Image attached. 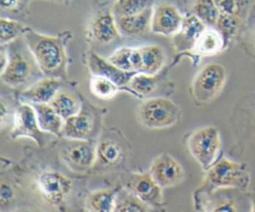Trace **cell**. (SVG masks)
I'll use <instances>...</instances> for the list:
<instances>
[{
    "mask_svg": "<svg viewBox=\"0 0 255 212\" xmlns=\"http://www.w3.org/2000/svg\"><path fill=\"white\" fill-rule=\"evenodd\" d=\"M88 67L93 75L104 76L114 81L121 88L128 85L133 75L136 73L123 71L108 59H104L94 52H91L88 56Z\"/></svg>",
    "mask_w": 255,
    "mask_h": 212,
    "instance_id": "cell-15",
    "label": "cell"
},
{
    "mask_svg": "<svg viewBox=\"0 0 255 212\" xmlns=\"http://www.w3.org/2000/svg\"><path fill=\"white\" fill-rule=\"evenodd\" d=\"M37 184L41 195L52 204L62 202L72 189L71 179L58 171L41 173Z\"/></svg>",
    "mask_w": 255,
    "mask_h": 212,
    "instance_id": "cell-11",
    "label": "cell"
},
{
    "mask_svg": "<svg viewBox=\"0 0 255 212\" xmlns=\"http://www.w3.org/2000/svg\"><path fill=\"white\" fill-rule=\"evenodd\" d=\"M205 182L210 192L218 188L248 191L251 184L250 167L246 162L221 157L206 170Z\"/></svg>",
    "mask_w": 255,
    "mask_h": 212,
    "instance_id": "cell-2",
    "label": "cell"
},
{
    "mask_svg": "<svg viewBox=\"0 0 255 212\" xmlns=\"http://www.w3.org/2000/svg\"><path fill=\"white\" fill-rule=\"evenodd\" d=\"M60 155L69 168L84 171L94 165L97 159V146L88 139L69 138L60 147Z\"/></svg>",
    "mask_w": 255,
    "mask_h": 212,
    "instance_id": "cell-7",
    "label": "cell"
},
{
    "mask_svg": "<svg viewBox=\"0 0 255 212\" xmlns=\"http://www.w3.org/2000/svg\"><path fill=\"white\" fill-rule=\"evenodd\" d=\"M132 54H133V48H131V47H122V48L116 50L108 58V60L123 71L135 72L134 68H133Z\"/></svg>",
    "mask_w": 255,
    "mask_h": 212,
    "instance_id": "cell-34",
    "label": "cell"
},
{
    "mask_svg": "<svg viewBox=\"0 0 255 212\" xmlns=\"http://www.w3.org/2000/svg\"><path fill=\"white\" fill-rule=\"evenodd\" d=\"M62 79L47 77L39 80L21 93V97L31 104H49L62 86Z\"/></svg>",
    "mask_w": 255,
    "mask_h": 212,
    "instance_id": "cell-16",
    "label": "cell"
},
{
    "mask_svg": "<svg viewBox=\"0 0 255 212\" xmlns=\"http://www.w3.org/2000/svg\"><path fill=\"white\" fill-rule=\"evenodd\" d=\"M149 205L142 201L128 189H124L117 193L116 197V212H143L148 211Z\"/></svg>",
    "mask_w": 255,
    "mask_h": 212,
    "instance_id": "cell-26",
    "label": "cell"
},
{
    "mask_svg": "<svg viewBox=\"0 0 255 212\" xmlns=\"http://www.w3.org/2000/svg\"><path fill=\"white\" fill-rule=\"evenodd\" d=\"M13 196H14L13 190L10 188V186H8L4 182H2L1 183V192H0L1 205L5 206L6 204H8L10 202V200L13 198Z\"/></svg>",
    "mask_w": 255,
    "mask_h": 212,
    "instance_id": "cell-36",
    "label": "cell"
},
{
    "mask_svg": "<svg viewBox=\"0 0 255 212\" xmlns=\"http://www.w3.org/2000/svg\"><path fill=\"white\" fill-rule=\"evenodd\" d=\"M117 190L99 189L91 192L87 198V208L96 212H111L115 210Z\"/></svg>",
    "mask_w": 255,
    "mask_h": 212,
    "instance_id": "cell-24",
    "label": "cell"
},
{
    "mask_svg": "<svg viewBox=\"0 0 255 212\" xmlns=\"http://www.w3.org/2000/svg\"><path fill=\"white\" fill-rule=\"evenodd\" d=\"M95 115L86 107L65 119L63 135L73 139H89L95 130Z\"/></svg>",
    "mask_w": 255,
    "mask_h": 212,
    "instance_id": "cell-14",
    "label": "cell"
},
{
    "mask_svg": "<svg viewBox=\"0 0 255 212\" xmlns=\"http://www.w3.org/2000/svg\"><path fill=\"white\" fill-rule=\"evenodd\" d=\"M127 187L148 205L159 206L162 203V187L153 180L150 173H131Z\"/></svg>",
    "mask_w": 255,
    "mask_h": 212,
    "instance_id": "cell-13",
    "label": "cell"
},
{
    "mask_svg": "<svg viewBox=\"0 0 255 212\" xmlns=\"http://www.w3.org/2000/svg\"><path fill=\"white\" fill-rule=\"evenodd\" d=\"M190 154L203 170H207L217 160L221 148L220 131L213 125L194 130L187 139Z\"/></svg>",
    "mask_w": 255,
    "mask_h": 212,
    "instance_id": "cell-4",
    "label": "cell"
},
{
    "mask_svg": "<svg viewBox=\"0 0 255 212\" xmlns=\"http://www.w3.org/2000/svg\"><path fill=\"white\" fill-rule=\"evenodd\" d=\"M227 81V70L219 63L204 66L195 76L191 84V94L199 104L213 101L223 90Z\"/></svg>",
    "mask_w": 255,
    "mask_h": 212,
    "instance_id": "cell-5",
    "label": "cell"
},
{
    "mask_svg": "<svg viewBox=\"0 0 255 212\" xmlns=\"http://www.w3.org/2000/svg\"><path fill=\"white\" fill-rule=\"evenodd\" d=\"M220 14L245 17L248 14L249 0H214Z\"/></svg>",
    "mask_w": 255,
    "mask_h": 212,
    "instance_id": "cell-33",
    "label": "cell"
},
{
    "mask_svg": "<svg viewBox=\"0 0 255 212\" xmlns=\"http://www.w3.org/2000/svg\"><path fill=\"white\" fill-rule=\"evenodd\" d=\"M37 114L41 129L54 135L63 134L65 119L55 110L50 104H31Z\"/></svg>",
    "mask_w": 255,
    "mask_h": 212,
    "instance_id": "cell-20",
    "label": "cell"
},
{
    "mask_svg": "<svg viewBox=\"0 0 255 212\" xmlns=\"http://www.w3.org/2000/svg\"><path fill=\"white\" fill-rule=\"evenodd\" d=\"M129 89L135 95L146 96L151 94L157 87V79L155 75L144 73H135L128 83Z\"/></svg>",
    "mask_w": 255,
    "mask_h": 212,
    "instance_id": "cell-30",
    "label": "cell"
},
{
    "mask_svg": "<svg viewBox=\"0 0 255 212\" xmlns=\"http://www.w3.org/2000/svg\"><path fill=\"white\" fill-rule=\"evenodd\" d=\"M249 200H250V211L255 212V189L252 192H248Z\"/></svg>",
    "mask_w": 255,
    "mask_h": 212,
    "instance_id": "cell-40",
    "label": "cell"
},
{
    "mask_svg": "<svg viewBox=\"0 0 255 212\" xmlns=\"http://www.w3.org/2000/svg\"><path fill=\"white\" fill-rule=\"evenodd\" d=\"M153 8L149 7L145 10L129 15L117 17V23L120 31L127 36H140L151 30Z\"/></svg>",
    "mask_w": 255,
    "mask_h": 212,
    "instance_id": "cell-18",
    "label": "cell"
},
{
    "mask_svg": "<svg viewBox=\"0 0 255 212\" xmlns=\"http://www.w3.org/2000/svg\"><path fill=\"white\" fill-rule=\"evenodd\" d=\"M193 14L210 27L216 26L220 16V12L214 0H197L193 5Z\"/></svg>",
    "mask_w": 255,
    "mask_h": 212,
    "instance_id": "cell-29",
    "label": "cell"
},
{
    "mask_svg": "<svg viewBox=\"0 0 255 212\" xmlns=\"http://www.w3.org/2000/svg\"><path fill=\"white\" fill-rule=\"evenodd\" d=\"M224 46L221 33L215 27H206L198 37L192 50L198 56H213L219 53Z\"/></svg>",
    "mask_w": 255,
    "mask_h": 212,
    "instance_id": "cell-21",
    "label": "cell"
},
{
    "mask_svg": "<svg viewBox=\"0 0 255 212\" xmlns=\"http://www.w3.org/2000/svg\"><path fill=\"white\" fill-rule=\"evenodd\" d=\"M141 65L138 73L155 75L163 67L165 54L163 49L158 45H145L138 48Z\"/></svg>",
    "mask_w": 255,
    "mask_h": 212,
    "instance_id": "cell-22",
    "label": "cell"
},
{
    "mask_svg": "<svg viewBox=\"0 0 255 212\" xmlns=\"http://www.w3.org/2000/svg\"><path fill=\"white\" fill-rule=\"evenodd\" d=\"M6 115H8V106H6L5 101L2 99V100H1V113H0V116H1V123H2V124L4 123V120H5V118H6Z\"/></svg>",
    "mask_w": 255,
    "mask_h": 212,
    "instance_id": "cell-39",
    "label": "cell"
},
{
    "mask_svg": "<svg viewBox=\"0 0 255 212\" xmlns=\"http://www.w3.org/2000/svg\"><path fill=\"white\" fill-rule=\"evenodd\" d=\"M49 104L64 119L76 114L81 109L79 100L74 95L64 90H59Z\"/></svg>",
    "mask_w": 255,
    "mask_h": 212,
    "instance_id": "cell-25",
    "label": "cell"
},
{
    "mask_svg": "<svg viewBox=\"0 0 255 212\" xmlns=\"http://www.w3.org/2000/svg\"><path fill=\"white\" fill-rule=\"evenodd\" d=\"M153 0H117L114 4L116 17L137 14L152 6Z\"/></svg>",
    "mask_w": 255,
    "mask_h": 212,
    "instance_id": "cell-31",
    "label": "cell"
},
{
    "mask_svg": "<svg viewBox=\"0 0 255 212\" xmlns=\"http://www.w3.org/2000/svg\"><path fill=\"white\" fill-rule=\"evenodd\" d=\"M183 16L173 5L162 3L153 8L151 31L164 36L174 35L183 22Z\"/></svg>",
    "mask_w": 255,
    "mask_h": 212,
    "instance_id": "cell-12",
    "label": "cell"
},
{
    "mask_svg": "<svg viewBox=\"0 0 255 212\" xmlns=\"http://www.w3.org/2000/svg\"><path fill=\"white\" fill-rule=\"evenodd\" d=\"M93 37L101 43H110L120 36V29L115 16L110 11L99 13L91 27Z\"/></svg>",
    "mask_w": 255,
    "mask_h": 212,
    "instance_id": "cell-19",
    "label": "cell"
},
{
    "mask_svg": "<svg viewBox=\"0 0 255 212\" xmlns=\"http://www.w3.org/2000/svg\"><path fill=\"white\" fill-rule=\"evenodd\" d=\"M1 45L11 43L16 40L20 34H24L27 28L20 22L2 17L0 19Z\"/></svg>",
    "mask_w": 255,
    "mask_h": 212,
    "instance_id": "cell-32",
    "label": "cell"
},
{
    "mask_svg": "<svg viewBox=\"0 0 255 212\" xmlns=\"http://www.w3.org/2000/svg\"><path fill=\"white\" fill-rule=\"evenodd\" d=\"M13 128L11 130V137L18 138L27 136L32 138L39 145L45 141L46 133L39 125L36 110L31 104L24 103L18 106L14 117Z\"/></svg>",
    "mask_w": 255,
    "mask_h": 212,
    "instance_id": "cell-9",
    "label": "cell"
},
{
    "mask_svg": "<svg viewBox=\"0 0 255 212\" xmlns=\"http://www.w3.org/2000/svg\"><path fill=\"white\" fill-rule=\"evenodd\" d=\"M138 121L148 128H163L175 124L181 116L179 106L164 98L143 101L137 107Z\"/></svg>",
    "mask_w": 255,
    "mask_h": 212,
    "instance_id": "cell-3",
    "label": "cell"
},
{
    "mask_svg": "<svg viewBox=\"0 0 255 212\" xmlns=\"http://www.w3.org/2000/svg\"><path fill=\"white\" fill-rule=\"evenodd\" d=\"M121 87L114 81L99 75H93L90 81L91 93L102 100H110L116 96Z\"/></svg>",
    "mask_w": 255,
    "mask_h": 212,
    "instance_id": "cell-28",
    "label": "cell"
},
{
    "mask_svg": "<svg viewBox=\"0 0 255 212\" xmlns=\"http://www.w3.org/2000/svg\"><path fill=\"white\" fill-rule=\"evenodd\" d=\"M234 114V130L238 137V146L243 151L249 142L255 143V92L241 99Z\"/></svg>",
    "mask_w": 255,
    "mask_h": 212,
    "instance_id": "cell-8",
    "label": "cell"
},
{
    "mask_svg": "<svg viewBox=\"0 0 255 212\" xmlns=\"http://www.w3.org/2000/svg\"><path fill=\"white\" fill-rule=\"evenodd\" d=\"M125 158V151L120 142L110 137L103 138L97 145V159L102 165L115 166Z\"/></svg>",
    "mask_w": 255,
    "mask_h": 212,
    "instance_id": "cell-23",
    "label": "cell"
},
{
    "mask_svg": "<svg viewBox=\"0 0 255 212\" xmlns=\"http://www.w3.org/2000/svg\"><path fill=\"white\" fill-rule=\"evenodd\" d=\"M149 173L162 188L174 186L184 178V169L181 164L167 153L158 155L152 161Z\"/></svg>",
    "mask_w": 255,
    "mask_h": 212,
    "instance_id": "cell-10",
    "label": "cell"
},
{
    "mask_svg": "<svg viewBox=\"0 0 255 212\" xmlns=\"http://www.w3.org/2000/svg\"><path fill=\"white\" fill-rule=\"evenodd\" d=\"M8 50V49H7ZM9 60L7 67L1 72L2 81L11 86L19 87L27 84L34 76V57H31L15 44L10 45L8 50Z\"/></svg>",
    "mask_w": 255,
    "mask_h": 212,
    "instance_id": "cell-6",
    "label": "cell"
},
{
    "mask_svg": "<svg viewBox=\"0 0 255 212\" xmlns=\"http://www.w3.org/2000/svg\"><path fill=\"white\" fill-rule=\"evenodd\" d=\"M243 17L237 15L220 14L215 28L221 33L225 46L232 41L243 28Z\"/></svg>",
    "mask_w": 255,
    "mask_h": 212,
    "instance_id": "cell-27",
    "label": "cell"
},
{
    "mask_svg": "<svg viewBox=\"0 0 255 212\" xmlns=\"http://www.w3.org/2000/svg\"><path fill=\"white\" fill-rule=\"evenodd\" d=\"M1 8L3 10H12L16 8L19 0H0Z\"/></svg>",
    "mask_w": 255,
    "mask_h": 212,
    "instance_id": "cell-37",
    "label": "cell"
},
{
    "mask_svg": "<svg viewBox=\"0 0 255 212\" xmlns=\"http://www.w3.org/2000/svg\"><path fill=\"white\" fill-rule=\"evenodd\" d=\"M204 24L195 14L183 18L180 29L174 34V45L177 50L192 49L200 34L205 30Z\"/></svg>",
    "mask_w": 255,
    "mask_h": 212,
    "instance_id": "cell-17",
    "label": "cell"
},
{
    "mask_svg": "<svg viewBox=\"0 0 255 212\" xmlns=\"http://www.w3.org/2000/svg\"><path fill=\"white\" fill-rule=\"evenodd\" d=\"M0 59H1V72H3L7 67L8 60H9L8 50H5L3 47L1 48V51H0Z\"/></svg>",
    "mask_w": 255,
    "mask_h": 212,
    "instance_id": "cell-38",
    "label": "cell"
},
{
    "mask_svg": "<svg viewBox=\"0 0 255 212\" xmlns=\"http://www.w3.org/2000/svg\"><path fill=\"white\" fill-rule=\"evenodd\" d=\"M24 37L39 70L45 76L67 79L66 37L48 36L30 28L25 31Z\"/></svg>",
    "mask_w": 255,
    "mask_h": 212,
    "instance_id": "cell-1",
    "label": "cell"
},
{
    "mask_svg": "<svg viewBox=\"0 0 255 212\" xmlns=\"http://www.w3.org/2000/svg\"><path fill=\"white\" fill-rule=\"evenodd\" d=\"M244 45L247 53L255 58V20L247 26L244 34Z\"/></svg>",
    "mask_w": 255,
    "mask_h": 212,
    "instance_id": "cell-35",
    "label": "cell"
}]
</instances>
